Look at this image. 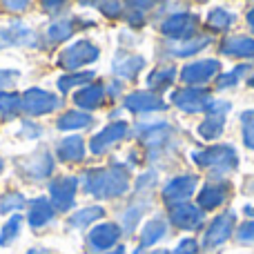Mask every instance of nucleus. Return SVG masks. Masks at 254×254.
<instances>
[{
    "label": "nucleus",
    "instance_id": "36",
    "mask_svg": "<svg viewBox=\"0 0 254 254\" xmlns=\"http://www.w3.org/2000/svg\"><path fill=\"white\" fill-rule=\"evenodd\" d=\"M27 196L20 192V190H9V192H4L2 196H0V214H20L22 210L27 207Z\"/></svg>",
    "mask_w": 254,
    "mask_h": 254
},
{
    "label": "nucleus",
    "instance_id": "17",
    "mask_svg": "<svg viewBox=\"0 0 254 254\" xmlns=\"http://www.w3.org/2000/svg\"><path fill=\"white\" fill-rule=\"evenodd\" d=\"M167 103L163 101V96L149 92V89H136L123 96V110H127L134 116H147L156 114V112H165Z\"/></svg>",
    "mask_w": 254,
    "mask_h": 254
},
{
    "label": "nucleus",
    "instance_id": "1",
    "mask_svg": "<svg viewBox=\"0 0 254 254\" xmlns=\"http://www.w3.org/2000/svg\"><path fill=\"white\" fill-rule=\"evenodd\" d=\"M80 190L85 194L94 198H101V201H114L121 198L129 192V170H127L125 163L112 158V163L107 167H89L80 174L78 179Z\"/></svg>",
    "mask_w": 254,
    "mask_h": 254
},
{
    "label": "nucleus",
    "instance_id": "29",
    "mask_svg": "<svg viewBox=\"0 0 254 254\" xmlns=\"http://www.w3.org/2000/svg\"><path fill=\"white\" fill-rule=\"evenodd\" d=\"M105 216V207L101 205H87V207H78L67 216V228L69 230H87L94 228L96 223H101V219Z\"/></svg>",
    "mask_w": 254,
    "mask_h": 254
},
{
    "label": "nucleus",
    "instance_id": "39",
    "mask_svg": "<svg viewBox=\"0 0 254 254\" xmlns=\"http://www.w3.org/2000/svg\"><path fill=\"white\" fill-rule=\"evenodd\" d=\"M158 185V172L156 170H145L136 176L134 181V196H149L152 190Z\"/></svg>",
    "mask_w": 254,
    "mask_h": 254
},
{
    "label": "nucleus",
    "instance_id": "50",
    "mask_svg": "<svg viewBox=\"0 0 254 254\" xmlns=\"http://www.w3.org/2000/svg\"><path fill=\"white\" fill-rule=\"evenodd\" d=\"M25 254H56V252H52L49 248H45V246H36V248H29Z\"/></svg>",
    "mask_w": 254,
    "mask_h": 254
},
{
    "label": "nucleus",
    "instance_id": "26",
    "mask_svg": "<svg viewBox=\"0 0 254 254\" xmlns=\"http://www.w3.org/2000/svg\"><path fill=\"white\" fill-rule=\"evenodd\" d=\"M78 31V22L76 18H54L47 25L43 38H45V47H56V45H63L71 38V36Z\"/></svg>",
    "mask_w": 254,
    "mask_h": 254
},
{
    "label": "nucleus",
    "instance_id": "9",
    "mask_svg": "<svg viewBox=\"0 0 254 254\" xmlns=\"http://www.w3.org/2000/svg\"><path fill=\"white\" fill-rule=\"evenodd\" d=\"M121 239H123V230H121L119 223H114V221H101V223H96L94 228L87 230L85 250L89 254H107L121 246Z\"/></svg>",
    "mask_w": 254,
    "mask_h": 254
},
{
    "label": "nucleus",
    "instance_id": "45",
    "mask_svg": "<svg viewBox=\"0 0 254 254\" xmlns=\"http://www.w3.org/2000/svg\"><path fill=\"white\" fill-rule=\"evenodd\" d=\"M198 252H201V243H198V239H194V237L181 239V241L174 246V250H172V254H198Z\"/></svg>",
    "mask_w": 254,
    "mask_h": 254
},
{
    "label": "nucleus",
    "instance_id": "23",
    "mask_svg": "<svg viewBox=\"0 0 254 254\" xmlns=\"http://www.w3.org/2000/svg\"><path fill=\"white\" fill-rule=\"evenodd\" d=\"M71 101H74L76 110L92 114V112L101 110V107L107 103L105 85H103V83H96V80H94V83L85 85V87H80L78 92L71 94Z\"/></svg>",
    "mask_w": 254,
    "mask_h": 254
},
{
    "label": "nucleus",
    "instance_id": "44",
    "mask_svg": "<svg viewBox=\"0 0 254 254\" xmlns=\"http://www.w3.org/2000/svg\"><path fill=\"white\" fill-rule=\"evenodd\" d=\"M234 237L241 246H254V221H246V223L237 225Z\"/></svg>",
    "mask_w": 254,
    "mask_h": 254
},
{
    "label": "nucleus",
    "instance_id": "38",
    "mask_svg": "<svg viewBox=\"0 0 254 254\" xmlns=\"http://www.w3.org/2000/svg\"><path fill=\"white\" fill-rule=\"evenodd\" d=\"M22 225H25V219H22V214L9 216V219L2 223V228H0V246H2V248L11 246V243L16 241L18 237H20Z\"/></svg>",
    "mask_w": 254,
    "mask_h": 254
},
{
    "label": "nucleus",
    "instance_id": "7",
    "mask_svg": "<svg viewBox=\"0 0 254 254\" xmlns=\"http://www.w3.org/2000/svg\"><path fill=\"white\" fill-rule=\"evenodd\" d=\"M234 232H237V212L234 210L219 212L203 230V239L198 241L201 250H207V252L219 250V248H223L234 237Z\"/></svg>",
    "mask_w": 254,
    "mask_h": 254
},
{
    "label": "nucleus",
    "instance_id": "37",
    "mask_svg": "<svg viewBox=\"0 0 254 254\" xmlns=\"http://www.w3.org/2000/svg\"><path fill=\"white\" fill-rule=\"evenodd\" d=\"M20 112H22L20 94L18 92H0V119L13 121L20 116Z\"/></svg>",
    "mask_w": 254,
    "mask_h": 254
},
{
    "label": "nucleus",
    "instance_id": "52",
    "mask_svg": "<svg viewBox=\"0 0 254 254\" xmlns=\"http://www.w3.org/2000/svg\"><path fill=\"white\" fill-rule=\"evenodd\" d=\"M246 20H248V25H250V29H252V34H254V4H252L250 9H248Z\"/></svg>",
    "mask_w": 254,
    "mask_h": 254
},
{
    "label": "nucleus",
    "instance_id": "11",
    "mask_svg": "<svg viewBox=\"0 0 254 254\" xmlns=\"http://www.w3.org/2000/svg\"><path fill=\"white\" fill-rule=\"evenodd\" d=\"M20 105L29 119H38V116H47L61 110L63 101L61 96H56L54 92H47L43 87H29L20 94Z\"/></svg>",
    "mask_w": 254,
    "mask_h": 254
},
{
    "label": "nucleus",
    "instance_id": "41",
    "mask_svg": "<svg viewBox=\"0 0 254 254\" xmlns=\"http://www.w3.org/2000/svg\"><path fill=\"white\" fill-rule=\"evenodd\" d=\"M43 134H45V129L38 121H34V119H22L20 121L18 136H22V138H27V140H38V138H43Z\"/></svg>",
    "mask_w": 254,
    "mask_h": 254
},
{
    "label": "nucleus",
    "instance_id": "30",
    "mask_svg": "<svg viewBox=\"0 0 254 254\" xmlns=\"http://www.w3.org/2000/svg\"><path fill=\"white\" fill-rule=\"evenodd\" d=\"M152 9H156V2H152V0H129V2H125V13L123 18L127 20V27H129L131 31H138L145 27V22H147V16L152 13Z\"/></svg>",
    "mask_w": 254,
    "mask_h": 254
},
{
    "label": "nucleus",
    "instance_id": "6",
    "mask_svg": "<svg viewBox=\"0 0 254 254\" xmlns=\"http://www.w3.org/2000/svg\"><path fill=\"white\" fill-rule=\"evenodd\" d=\"M18 174L29 183H40V181H52L54 170H56V156L49 149L38 147L34 152H29L27 156H22L16 163Z\"/></svg>",
    "mask_w": 254,
    "mask_h": 254
},
{
    "label": "nucleus",
    "instance_id": "21",
    "mask_svg": "<svg viewBox=\"0 0 254 254\" xmlns=\"http://www.w3.org/2000/svg\"><path fill=\"white\" fill-rule=\"evenodd\" d=\"M147 61L145 56L140 54H134V52H127V49H119L114 54V61H112V74L116 76V80H136L140 76V71L145 69Z\"/></svg>",
    "mask_w": 254,
    "mask_h": 254
},
{
    "label": "nucleus",
    "instance_id": "33",
    "mask_svg": "<svg viewBox=\"0 0 254 254\" xmlns=\"http://www.w3.org/2000/svg\"><path fill=\"white\" fill-rule=\"evenodd\" d=\"M250 76H252V65L250 63H241V65H234L228 71H221L216 76L214 87L216 92H228V89H234L243 78H250Z\"/></svg>",
    "mask_w": 254,
    "mask_h": 254
},
{
    "label": "nucleus",
    "instance_id": "43",
    "mask_svg": "<svg viewBox=\"0 0 254 254\" xmlns=\"http://www.w3.org/2000/svg\"><path fill=\"white\" fill-rule=\"evenodd\" d=\"M96 9L110 20H116L125 13V2H119V0H112V2H96Z\"/></svg>",
    "mask_w": 254,
    "mask_h": 254
},
{
    "label": "nucleus",
    "instance_id": "24",
    "mask_svg": "<svg viewBox=\"0 0 254 254\" xmlns=\"http://www.w3.org/2000/svg\"><path fill=\"white\" fill-rule=\"evenodd\" d=\"M219 54L225 58H239V61H254V36L234 34L219 43Z\"/></svg>",
    "mask_w": 254,
    "mask_h": 254
},
{
    "label": "nucleus",
    "instance_id": "25",
    "mask_svg": "<svg viewBox=\"0 0 254 254\" xmlns=\"http://www.w3.org/2000/svg\"><path fill=\"white\" fill-rule=\"evenodd\" d=\"M176 80H179V67H176L174 63H161V65H156L147 74L145 87H147L149 92L163 96V92L172 89V85H174Z\"/></svg>",
    "mask_w": 254,
    "mask_h": 254
},
{
    "label": "nucleus",
    "instance_id": "4",
    "mask_svg": "<svg viewBox=\"0 0 254 254\" xmlns=\"http://www.w3.org/2000/svg\"><path fill=\"white\" fill-rule=\"evenodd\" d=\"M98 58H101V47L87 38H80V40L69 43L61 54H58L56 67L65 69L67 74H71V71H83L85 67L94 65Z\"/></svg>",
    "mask_w": 254,
    "mask_h": 254
},
{
    "label": "nucleus",
    "instance_id": "34",
    "mask_svg": "<svg viewBox=\"0 0 254 254\" xmlns=\"http://www.w3.org/2000/svg\"><path fill=\"white\" fill-rule=\"evenodd\" d=\"M94 78H96L94 69L71 71V74H63L61 78L56 80V87L61 94H74V92H78L80 87H85V85L94 83Z\"/></svg>",
    "mask_w": 254,
    "mask_h": 254
},
{
    "label": "nucleus",
    "instance_id": "55",
    "mask_svg": "<svg viewBox=\"0 0 254 254\" xmlns=\"http://www.w3.org/2000/svg\"><path fill=\"white\" fill-rule=\"evenodd\" d=\"M248 85H250V87L254 89V71H252V76H250V78H248Z\"/></svg>",
    "mask_w": 254,
    "mask_h": 254
},
{
    "label": "nucleus",
    "instance_id": "40",
    "mask_svg": "<svg viewBox=\"0 0 254 254\" xmlns=\"http://www.w3.org/2000/svg\"><path fill=\"white\" fill-rule=\"evenodd\" d=\"M241 138H243V145H246L250 152H254V107L252 110H243L241 116Z\"/></svg>",
    "mask_w": 254,
    "mask_h": 254
},
{
    "label": "nucleus",
    "instance_id": "51",
    "mask_svg": "<svg viewBox=\"0 0 254 254\" xmlns=\"http://www.w3.org/2000/svg\"><path fill=\"white\" fill-rule=\"evenodd\" d=\"M131 254H172V252H167V250H140V248H136Z\"/></svg>",
    "mask_w": 254,
    "mask_h": 254
},
{
    "label": "nucleus",
    "instance_id": "48",
    "mask_svg": "<svg viewBox=\"0 0 254 254\" xmlns=\"http://www.w3.org/2000/svg\"><path fill=\"white\" fill-rule=\"evenodd\" d=\"M123 92H125V83L123 80H110V83L105 85V94H107V98H110V103H114V101H119L121 96H123Z\"/></svg>",
    "mask_w": 254,
    "mask_h": 254
},
{
    "label": "nucleus",
    "instance_id": "16",
    "mask_svg": "<svg viewBox=\"0 0 254 254\" xmlns=\"http://www.w3.org/2000/svg\"><path fill=\"white\" fill-rule=\"evenodd\" d=\"M167 223L185 232H194V230L205 228V212L196 203H179V205L167 207Z\"/></svg>",
    "mask_w": 254,
    "mask_h": 254
},
{
    "label": "nucleus",
    "instance_id": "35",
    "mask_svg": "<svg viewBox=\"0 0 254 254\" xmlns=\"http://www.w3.org/2000/svg\"><path fill=\"white\" fill-rule=\"evenodd\" d=\"M223 131H225V119L223 116H205L196 127L198 138L205 140V143H216V140L223 136Z\"/></svg>",
    "mask_w": 254,
    "mask_h": 254
},
{
    "label": "nucleus",
    "instance_id": "46",
    "mask_svg": "<svg viewBox=\"0 0 254 254\" xmlns=\"http://www.w3.org/2000/svg\"><path fill=\"white\" fill-rule=\"evenodd\" d=\"M67 7H69V2H65V0H43L40 2V9L47 16H54V18H63Z\"/></svg>",
    "mask_w": 254,
    "mask_h": 254
},
{
    "label": "nucleus",
    "instance_id": "3",
    "mask_svg": "<svg viewBox=\"0 0 254 254\" xmlns=\"http://www.w3.org/2000/svg\"><path fill=\"white\" fill-rule=\"evenodd\" d=\"M192 163L198 170L207 172L210 181H225V176L237 172L239 167V152L230 143H214L207 147L194 149Z\"/></svg>",
    "mask_w": 254,
    "mask_h": 254
},
{
    "label": "nucleus",
    "instance_id": "53",
    "mask_svg": "<svg viewBox=\"0 0 254 254\" xmlns=\"http://www.w3.org/2000/svg\"><path fill=\"white\" fill-rule=\"evenodd\" d=\"M243 214L248 216V221H254V205H246V207H243Z\"/></svg>",
    "mask_w": 254,
    "mask_h": 254
},
{
    "label": "nucleus",
    "instance_id": "56",
    "mask_svg": "<svg viewBox=\"0 0 254 254\" xmlns=\"http://www.w3.org/2000/svg\"><path fill=\"white\" fill-rule=\"evenodd\" d=\"M2 172H4V158L0 156V174H2Z\"/></svg>",
    "mask_w": 254,
    "mask_h": 254
},
{
    "label": "nucleus",
    "instance_id": "31",
    "mask_svg": "<svg viewBox=\"0 0 254 254\" xmlns=\"http://www.w3.org/2000/svg\"><path fill=\"white\" fill-rule=\"evenodd\" d=\"M92 125H94L92 114L80 112V110H67L56 119V129L69 131V134H76V131H80V129H87V127H92Z\"/></svg>",
    "mask_w": 254,
    "mask_h": 254
},
{
    "label": "nucleus",
    "instance_id": "19",
    "mask_svg": "<svg viewBox=\"0 0 254 254\" xmlns=\"http://www.w3.org/2000/svg\"><path fill=\"white\" fill-rule=\"evenodd\" d=\"M152 210V198L149 196H131L127 205L119 212V225L123 230V237H131L136 228L140 225L143 216Z\"/></svg>",
    "mask_w": 254,
    "mask_h": 254
},
{
    "label": "nucleus",
    "instance_id": "27",
    "mask_svg": "<svg viewBox=\"0 0 254 254\" xmlns=\"http://www.w3.org/2000/svg\"><path fill=\"white\" fill-rule=\"evenodd\" d=\"M56 216V210L52 207L47 196H38V198H31L27 203V223H29L31 230H43L47 228L49 223L54 221Z\"/></svg>",
    "mask_w": 254,
    "mask_h": 254
},
{
    "label": "nucleus",
    "instance_id": "8",
    "mask_svg": "<svg viewBox=\"0 0 254 254\" xmlns=\"http://www.w3.org/2000/svg\"><path fill=\"white\" fill-rule=\"evenodd\" d=\"M78 176L74 174H61L54 176L47 185V198L56 212H71L76 205V196H78Z\"/></svg>",
    "mask_w": 254,
    "mask_h": 254
},
{
    "label": "nucleus",
    "instance_id": "5",
    "mask_svg": "<svg viewBox=\"0 0 254 254\" xmlns=\"http://www.w3.org/2000/svg\"><path fill=\"white\" fill-rule=\"evenodd\" d=\"M158 31H161L167 40H172V43L190 40L201 34V18H198L196 11L179 9V11H172L170 16H165L158 22Z\"/></svg>",
    "mask_w": 254,
    "mask_h": 254
},
{
    "label": "nucleus",
    "instance_id": "42",
    "mask_svg": "<svg viewBox=\"0 0 254 254\" xmlns=\"http://www.w3.org/2000/svg\"><path fill=\"white\" fill-rule=\"evenodd\" d=\"M18 80H20V69L2 67L0 69V92H11V87H16Z\"/></svg>",
    "mask_w": 254,
    "mask_h": 254
},
{
    "label": "nucleus",
    "instance_id": "32",
    "mask_svg": "<svg viewBox=\"0 0 254 254\" xmlns=\"http://www.w3.org/2000/svg\"><path fill=\"white\" fill-rule=\"evenodd\" d=\"M237 22V13L230 11L225 7H212L207 11V18H205V25H207V31L212 34H228L230 29L234 27Z\"/></svg>",
    "mask_w": 254,
    "mask_h": 254
},
{
    "label": "nucleus",
    "instance_id": "12",
    "mask_svg": "<svg viewBox=\"0 0 254 254\" xmlns=\"http://www.w3.org/2000/svg\"><path fill=\"white\" fill-rule=\"evenodd\" d=\"M198 192V176L196 174H176L167 179L161 188V198L167 207L188 203Z\"/></svg>",
    "mask_w": 254,
    "mask_h": 254
},
{
    "label": "nucleus",
    "instance_id": "54",
    "mask_svg": "<svg viewBox=\"0 0 254 254\" xmlns=\"http://www.w3.org/2000/svg\"><path fill=\"white\" fill-rule=\"evenodd\" d=\"M107 254H125V246H119V248H114L112 252H107Z\"/></svg>",
    "mask_w": 254,
    "mask_h": 254
},
{
    "label": "nucleus",
    "instance_id": "13",
    "mask_svg": "<svg viewBox=\"0 0 254 254\" xmlns=\"http://www.w3.org/2000/svg\"><path fill=\"white\" fill-rule=\"evenodd\" d=\"M129 136H131V125L127 123V121H110L101 131H96V134L89 138L87 147L94 156H103V154H107L114 145H119L121 140L129 138Z\"/></svg>",
    "mask_w": 254,
    "mask_h": 254
},
{
    "label": "nucleus",
    "instance_id": "47",
    "mask_svg": "<svg viewBox=\"0 0 254 254\" xmlns=\"http://www.w3.org/2000/svg\"><path fill=\"white\" fill-rule=\"evenodd\" d=\"M230 110H232V103L228 101V98H212L210 107H207L205 116H228Z\"/></svg>",
    "mask_w": 254,
    "mask_h": 254
},
{
    "label": "nucleus",
    "instance_id": "49",
    "mask_svg": "<svg viewBox=\"0 0 254 254\" xmlns=\"http://www.w3.org/2000/svg\"><path fill=\"white\" fill-rule=\"evenodd\" d=\"M29 0H4L0 7L2 9H7V11H11V13H22L25 9H29Z\"/></svg>",
    "mask_w": 254,
    "mask_h": 254
},
{
    "label": "nucleus",
    "instance_id": "2",
    "mask_svg": "<svg viewBox=\"0 0 254 254\" xmlns=\"http://www.w3.org/2000/svg\"><path fill=\"white\" fill-rule=\"evenodd\" d=\"M131 134L138 138V143L145 147V158L149 163H156L161 154H170L176 147V127L165 119H147L138 121L131 127Z\"/></svg>",
    "mask_w": 254,
    "mask_h": 254
},
{
    "label": "nucleus",
    "instance_id": "28",
    "mask_svg": "<svg viewBox=\"0 0 254 254\" xmlns=\"http://www.w3.org/2000/svg\"><path fill=\"white\" fill-rule=\"evenodd\" d=\"M170 232V223L163 216H152L149 221H145L140 228V237H138V248L140 250H152L154 246L163 241Z\"/></svg>",
    "mask_w": 254,
    "mask_h": 254
},
{
    "label": "nucleus",
    "instance_id": "18",
    "mask_svg": "<svg viewBox=\"0 0 254 254\" xmlns=\"http://www.w3.org/2000/svg\"><path fill=\"white\" fill-rule=\"evenodd\" d=\"M230 190H232V185H230L228 181H207L196 192V205L201 207L205 214L212 210H219V207H223L225 203H228Z\"/></svg>",
    "mask_w": 254,
    "mask_h": 254
},
{
    "label": "nucleus",
    "instance_id": "20",
    "mask_svg": "<svg viewBox=\"0 0 254 254\" xmlns=\"http://www.w3.org/2000/svg\"><path fill=\"white\" fill-rule=\"evenodd\" d=\"M214 43L210 34H198L190 40H179V43H172V40H165L161 45V56L165 58H192L196 54H201L203 49H207Z\"/></svg>",
    "mask_w": 254,
    "mask_h": 254
},
{
    "label": "nucleus",
    "instance_id": "22",
    "mask_svg": "<svg viewBox=\"0 0 254 254\" xmlns=\"http://www.w3.org/2000/svg\"><path fill=\"white\" fill-rule=\"evenodd\" d=\"M54 154L65 165H78V163H83L87 158V143H85V138L80 134L63 136L54 145Z\"/></svg>",
    "mask_w": 254,
    "mask_h": 254
},
{
    "label": "nucleus",
    "instance_id": "14",
    "mask_svg": "<svg viewBox=\"0 0 254 254\" xmlns=\"http://www.w3.org/2000/svg\"><path fill=\"white\" fill-rule=\"evenodd\" d=\"M172 105L183 114H205L212 103V92L207 87H183L174 89L170 96Z\"/></svg>",
    "mask_w": 254,
    "mask_h": 254
},
{
    "label": "nucleus",
    "instance_id": "10",
    "mask_svg": "<svg viewBox=\"0 0 254 254\" xmlns=\"http://www.w3.org/2000/svg\"><path fill=\"white\" fill-rule=\"evenodd\" d=\"M221 74V61L216 58H198L185 63L179 69V80L183 87H207V83L216 80Z\"/></svg>",
    "mask_w": 254,
    "mask_h": 254
},
{
    "label": "nucleus",
    "instance_id": "15",
    "mask_svg": "<svg viewBox=\"0 0 254 254\" xmlns=\"http://www.w3.org/2000/svg\"><path fill=\"white\" fill-rule=\"evenodd\" d=\"M0 38H2L4 47H27V49L45 47L43 36L20 20H11L4 29H0Z\"/></svg>",
    "mask_w": 254,
    "mask_h": 254
}]
</instances>
